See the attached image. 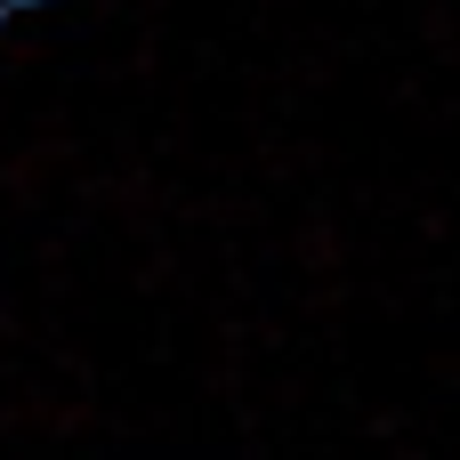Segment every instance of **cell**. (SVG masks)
<instances>
[{
  "label": "cell",
  "mask_w": 460,
  "mask_h": 460,
  "mask_svg": "<svg viewBox=\"0 0 460 460\" xmlns=\"http://www.w3.org/2000/svg\"><path fill=\"white\" fill-rule=\"evenodd\" d=\"M16 8H24V0H0V16H16Z\"/></svg>",
  "instance_id": "cell-1"
}]
</instances>
